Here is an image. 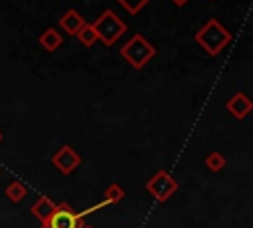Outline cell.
Segmentation results:
<instances>
[{"label":"cell","instance_id":"4fadbf2b","mask_svg":"<svg viewBox=\"0 0 253 228\" xmlns=\"http://www.w3.org/2000/svg\"><path fill=\"white\" fill-rule=\"evenodd\" d=\"M123 198H125V190H123V186L117 184V182L109 184V186L105 188V192H103V200H107L109 204H119Z\"/></svg>","mask_w":253,"mask_h":228},{"label":"cell","instance_id":"9a60e30c","mask_svg":"<svg viewBox=\"0 0 253 228\" xmlns=\"http://www.w3.org/2000/svg\"><path fill=\"white\" fill-rule=\"evenodd\" d=\"M119 2L128 10V14H138L142 6H146L150 0H119Z\"/></svg>","mask_w":253,"mask_h":228},{"label":"cell","instance_id":"9c48e42d","mask_svg":"<svg viewBox=\"0 0 253 228\" xmlns=\"http://www.w3.org/2000/svg\"><path fill=\"white\" fill-rule=\"evenodd\" d=\"M55 206H57V202H53L51 198L40 196V198L32 204L30 212H32V216H36V218L40 220V224H43V222H47V218L51 216V212L55 210Z\"/></svg>","mask_w":253,"mask_h":228},{"label":"cell","instance_id":"3957f363","mask_svg":"<svg viewBox=\"0 0 253 228\" xmlns=\"http://www.w3.org/2000/svg\"><path fill=\"white\" fill-rule=\"evenodd\" d=\"M93 28H95V34H97L99 42H103L105 46H113L126 32V24L113 10H105L93 22Z\"/></svg>","mask_w":253,"mask_h":228},{"label":"cell","instance_id":"52a82bcc","mask_svg":"<svg viewBox=\"0 0 253 228\" xmlns=\"http://www.w3.org/2000/svg\"><path fill=\"white\" fill-rule=\"evenodd\" d=\"M225 109H227L235 119H245V117L251 113L253 103H251V99H249L245 93L237 91V93H233V95L225 101Z\"/></svg>","mask_w":253,"mask_h":228},{"label":"cell","instance_id":"5bb4252c","mask_svg":"<svg viewBox=\"0 0 253 228\" xmlns=\"http://www.w3.org/2000/svg\"><path fill=\"white\" fill-rule=\"evenodd\" d=\"M206 167L211 171V172H219L221 169H225V157L221 155V153H217V151H213V153H210L208 157H206Z\"/></svg>","mask_w":253,"mask_h":228},{"label":"cell","instance_id":"8fae6325","mask_svg":"<svg viewBox=\"0 0 253 228\" xmlns=\"http://www.w3.org/2000/svg\"><path fill=\"white\" fill-rule=\"evenodd\" d=\"M4 194H6V198L10 200V202H22L24 198H26V194H28V186L22 182V180H12L8 186H6V190H4Z\"/></svg>","mask_w":253,"mask_h":228},{"label":"cell","instance_id":"7c38bea8","mask_svg":"<svg viewBox=\"0 0 253 228\" xmlns=\"http://www.w3.org/2000/svg\"><path fill=\"white\" fill-rule=\"evenodd\" d=\"M77 40L85 46V48H91V46H95L97 42H99V38H97V34H95V28H93V24H85L77 34Z\"/></svg>","mask_w":253,"mask_h":228},{"label":"cell","instance_id":"2e32d148","mask_svg":"<svg viewBox=\"0 0 253 228\" xmlns=\"http://www.w3.org/2000/svg\"><path fill=\"white\" fill-rule=\"evenodd\" d=\"M172 2H174V4H176V6H184V4H186V2H188V0H172Z\"/></svg>","mask_w":253,"mask_h":228},{"label":"cell","instance_id":"ac0fdd59","mask_svg":"<svg viewBox=\"0 0 253 228\" xmlns=\"http://www.w3.org/2000/svg\"><path fill=\"white\" fill-rule=\"evenodd\" d=\"M40 228H49V226L47 224H40Z\"/></svg>","mask_w":253,"mask_h":228},{"label":"cell","instance_id":"5b68a950","mask_svg":"<svg viewBox=\"0 0 253 228\" xmlns=\"http://www.w3.org/2000/svg\"><path fill=\"white\" fill-rule=\"evenodd\" d=\"M51 165H53L61 174H71L75 169H79V165H81V155H79L71 145H63V147H59V149L53 153Z\"/></svg>","mask_w":253,"mask_h":228},{"label":"cell","instance_id":"7a4b0ae2","mask_svg":"<svg viewBox=\"0 0 253 228\" xmlns=\"http://www.w3.org/2000/svg\"><path fill=\"white\" fill-rule=\"evenodd\" d=\"M121 56H123L134 69H142V67L156 56V48H154L142 34H134V36L121 48Z\"/></svg>","mask_w":253,"mask_h":228},{"label":"cell","instance_id":"6da1fadb","mask_svg":"<svg viewBox=\"0 0 253 228\" xmlns=\"http://www.w3.org/2000/svg\"><path fill=\"white\" fill-rule=\"evenodd\" d=\"M198 46L208 54V56H217L223 48L229 46L231 42V32L215 18H210L194 36Z\"/></svg>","mask_w":253,"mask_h":228},{"label":"cell","instance_id":"277c9868","mask_svg":"<svg viewBox=\"0 0 253 228\" xmlns=\"http://www.w3.org/2000/svg\"><path fill=\"white\" fill-rule=\"evenodd\" d=\"M146 190L158 200V202H166L176 190H178V180L164 169H160L158 172H154L148 180H146Z\"/></svg>","mask_w":253,"mask_h":228},{"label":"cell","instance_id":"ba28073f","mask_svg":"<svg viewBox=\"0 0 253 228\" xmlns=\"http://www.w3.org/2000/svg\"><path fill=\"white\" fill-rule=\"evenodd\" d=\"M59 28L65 32V34H69V36H75L87 22H85V18L77 12V10H67L61 18H59Z\"/></svg>","mask_w":253,"mask_h":228},{"label":"cell","instance_id":"d6986e66","mask_svg":"<svg viewBox=\"0 0 253 228\" xmlns=\"http://www.w3.org/2000/svg\"><path fill=\"white\" fill-rule=\"evenodd\" d=\"M0 143H2V131H0Z\"/></svg>","mask_w":253,"mask_h":228},{"label":"cell","instance_id":"8992f818","mask_svg":"<svg viewBox=\"0 0 253 228\" xmlns=\"http://www.w3.org/2000/svg\"><path fill=\"white\" fill-rule=\"evenodd\" d=\"M79 218H77V212L69 206V204H57L55 210L51 212V216L47 218V224L49 228H79Z\"/></svg>","mask_w":253,"mask_h":228},{"label":"cell","instance_id":"e0dca14e","mask_svg":"<svg viewBox=\"0 0 253 228\" xmlns=\"http://www.w3.org/2000/svg\"><path fill=\"white\" fill-rule=\"evenodd\" d=\"M79 228H95V226H91V224H79Z\"/></svg>","mask_w":253,"mask_h":228},{"label":"cell","instance_id":"30bf717a","mask_svg":"<svg viewBox=\"0 0 253 228\" xmlns=\"http://www.w3.org/2000/svg\"><path fill=\"white\" fill-rule=\"evenodd\" d=\"M61 44H63V38H61V34H59L55 28H47V30L42 32V36H40V46H42L45 52H55Z\"/></svg>","mask_w":253,"mask_h":228}]
</instances>
